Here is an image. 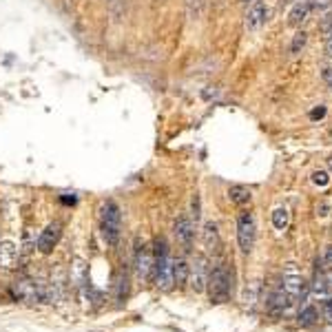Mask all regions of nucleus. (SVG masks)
<instances>
[{"label": "nucleus", "instance_id": "nucleus-20", "mask_svg": "<svg viewBox=\"0 0 332 332\" xmlns=\"http://www.w3.org/2000/svg\"><path fill=\"white\" fill-rule=\"evenodd\" d=\"M71 279L78 288H84L87 286V264L82 259H76L73 266H71Z\"/></svg>", "mask_w": 332, "mask_h": 332}, {"label": "nucleus", "instance_id": "nucleus-16", "mask_svg": "<svg viewBox=\"0 0 332 332\" xmlns=\"http://www.w3.org/2000/svg\"><path fill=\"white\" fill-rule=\"evenodd\" d=\"M202 237H204V246L208 250H217L219 248V231L213 222H206L204 224V231H202Z\"/></svg>", "mask_w": 332, "mask_h": 332}, {"label": "nucleus", "instance_id": "nucleus-36", "mask_svg": "<svg viewBox=\"0 0 332 332\" xmlns=\"http://www.w3.org/2000/svg\"><path fill=\"white\" fill-rule=\"evenodd\" d=\"M328 166H330V171H332V158L328 160Z\"/></svg>", "mask_w": 332, "mask_h": 332}, {"label": "nucleus", "instance_id": "nucleus-12", "mask_svg": "<svg viewBox=\"0 0 332 332\" xmlns=\"http://www.w3.org/2000/svg\"><path fill=\"white\" fill-rule=\"evenodd\" d=\"M310 5H308V0H299V3H294L292 5V9H290V14H288V25L290 27H301L304 22L310 18Z\"/></svg>", "mask_w": 332, "mask_h": 332}, {"label": "nucleus", "instance_id": "nucleus-21", "mask_svg": "<svg viewBox=\"0 0 332 332\" xmlns=\"http://www.w3.org/2000/svg\"><path fill=\"white\" fill-rule=\"evenodd\" d=\"M288 222H290V213H288L286 206H279L273 210V226L277 231H283V228L288 226Z\"/></svg>", "mask_w": 332, "mask_h": 332}, {"label": "nucleus", "instance_id": "nucleus-8", "mask_svg": "<svg viewBox=\"0 0 332 332\" xmlns=\"http://www.w3.org/2000/svg\"><path fill=\"white\" fill-rule=\"evenodd\" d=\"M11 297L16 301H25V304H31L35 301V281L29 279V277H20L11 283Z\"/></svg>", "mask_w": 332, "mask_h": 332}, {"label": "nucleus", "instance_id": "nucleus-27", "mask_svg": "<svg viewBox=\"0 0 332 332\" xmlns=\"http://www.w3.org/2000/svg\"><path fill=\"white\" fill-rule=\"evenodd\" d=\"M312 182L323 189V186H328V184H330V175L325 173V171H315V173H312Z\"/></svg>", "mask_w": 332, "mask_h": 332}, {"label": "nucleus", "instance_id": "nucleus-9", "mask_svg": "<svg viewBox=\"0 0 332 332\" xmlns=\"http://www.w3.org/2000/svg\"><path fill=\"white\" fill-rule=\"evenodd\" d=\"M208 266H206V259H204L202 255L195 257V262H193L191 266V275H189V279H191V286H193V290L195 292H202L204 288H206V283H208Z\"/></svg>", "mask_w": 332, "mask_h": 332}, {"label": "nucleus", "instance_id": "nucleus-11", "mask_svg": "<svg viewBox=\"0 0 332 332\" xmlns=\"http://www.w3.org/2000/svg\"><path fill=\"white\" fill-rule=\"evenodd\" d=\"M281 288L288 294H290L292 299H299V297H304V294H306V281H304V277L297 275L292 268H290V273L283 277V286Z\"/></svg>", "mask_w": 332, "mask_h": 332}, {"label": "nucleus", "instance_id": "nucleus-15", "mask_svg": "<svg viewBox=\"0 0 332 332\" xmlns=\"http://www.w3.org/2000/svg\"><path fill=\"white\" fill-rule=\"evenodd\" d=\"M312 292L317 294V297H323L328 299L330 297V281H328V273H325L323 268H317L315 273V281H312Z\"/></svg>", "mask_w": 332, "mask_h": 332}, {"label": "nucleus", "instance_id": "nucleus-31", "mask_svg": "<svg viewBox=\"0 0 332 332\" xmlns=\"http://www.w3.org/2000/svg\"><path fill=\"white\" fill-rule=\"evenodd\" d=\"M321 29H323L325 33H328V31H332V11H330V14L323 18V22H321Z\"/></svg>", "mask_w": 332, "mask_h": 332}, {"label": "nucleus", "instance_id": "nucleus-22", "mask_svg": "<svg viewBox=\"0 0 332 332\" xmlns=\"http://www.w3.org/2000/svg\"><path fill=\"white\" fill-rule=\"evenodd\" d=\"M317 317H319V312H317V308L315 306H310V304H306L304 308H301V312H299V323L301 325H312L317 321Z\"/></svg>", "mask_w": 332, "mask_h": 332}, {"label": "nucleus", "instance_id": "nucleus-26", "mask_svg": "<svg viewBox=\"0 0 332 332\" xmlns=\"http://www.w3.org/2000/svg\"><path fill=\"white\" fill-rule=\"evenodd\" d=\"M308 5H310L312 11H317V14H323V11H328L332 7V0H308Z\"/></svg>", "mask_w": 332, "mask_h": 332}, {"label": "nucleus", "instance_id": "nucleus-29", "mask_svg": "<svg viewBox=\"0 0 332 332\" xmlns=\"http://www.w3.org/2000/svg\"><path fill=\"white\" fill-rule=\"evenodd\" d=\"M257 290H259V286H257V283H252L250 292L246 290V297H244V301H246V304H248V306H252V304H255V294H257Z\"/></svg>", "mask_w": 332, "mask_h": 332}, {"label": "nucleus", "instance_id": "nucleus-1", "mask_svg": "<svg viewBox=\"0 0 332 332\" xmlns=\"http://www.w3.org/2000/svg\"><path fill=\"white\" fill-rule=\"evenodd\" d=\"M100 228H102V237H104L106 246H118L120 231H122V213H120V206L116 202H106L102 206Z\"/></svg>", "mask_w": 332, "mask_h": 332}, {"label": "nucleus", "instance_id": "nucleus-14", "mask_svg": "<svg viewBox=\"0 0 332 332\" xmlns=\"http://www.w3.org/2000/svg\"><path fill=\"white\" fill-rule=\"evenodd\" d=\"M292 297L288 294L283 288H279V290H275L273 292V297L268 299V310L270 312H283V310H288V308L292 306Z\"/></svg>", "mask_w": 332, "mask_h": 332}, {"label": "nucleus", "instance_id": "nucleus-30", "mask_svg": "<svg viewBox=\"0 0 332 332\" xmlns=\"http://www.w3.org/2000/svg\"><path fill=\"white\" fill-rule=\"evenodd\" d=\"M328 213H330V204H328V202H321V204L317 206V215H319V217H325Z\"/></svg>", "mask_w": 332, "mask_h": 332}, {"label": "nucleus", "instance_id": "nucleus-33", "mask_svg": "<svg viewBox=\"0 0 332 332\" xmlns=\"http://www.w3.org/2000/svg\"><path fill=\"white\" fill-rule=\"evenodd\" d=\"M323 116H325V106H319V108H315V111L310 113V118H312V120H321Z\"/></svg>", "mask_w": 332, "mask_h": 332}, {"label": "nucleus", "instance_id": "nucleus-23", "mask_svg": "<svg viewBox=\"0 0 332 332\" xmlns=\"http://www.w3.org/2000/svg\"><path fill=\"white\" fill-rule=\"evenodd\" d=\"M306 42H308V33L306 31H297V33H294V38L290 42V53H292V56L301 53V49L306 47Z\"/></svg>", "mask_w": 332, "mask_h": 332}, {"label": "nucleus", "instance_id": "nucleus-4", "mask_svg": "<svg viewBox=\"0 0 332 332\" xmlns=\"http://www.w3.org/2000/svg\"><path fill=\"white\" fill-rule=\"evenodd\" d=\"M237 241L241 252H246V255L255 246V217L250 213H241L237 217Z\"/></svg>", "mask_w": 332, "mask_h": 332}, {"label": "nucleus", "instance_id": "nucleus-35", "mask_svg": "<svg viewBox=\"0 0 332 332\" xmlns=\"http://www.w3.org/2000/svg\"><path fill=\"white\" fill-rule=\"evenodd\" d=\"M321 78H323V80L328 82V84L332 82V66H325V69L321 71Z\"/></svg>", "mask_w": 332, "mask_h": 332}, {"label": "nucleus", "instance_id": "nucleus-10", "mask_svg": "<svg viewBox=\"0 0 332 332\" xmlns=\"http://www.w3.org/2000/svg\"><path fill=\"white\" fill-rule=\"evenodd\" d=\"M266 16H268L266 5L262 3V0H255V3L250 5L248 14H246V29H248V31H257V29H262V25L266 22Z\"/></svg>", "mask_w": 332, "mask_h": 332}, {"label": "nucleus", "instance_id": "nucleus-32", "mask_svg": "<svg viewBox=\"0 0 332 332\" xmlns=\"http://www.w3.org/2000/svg\"><path fill=\"white\" fill-rule=\"evenodd\" d=\"M325 56L332 58V31H328V35H325Z\"/></svg>", "mask_w": 332, "mask_h": 332}, {"label": "nucleus", "instance_id": "nucleus-6", "mask_svg": "<svg viewBox=\"0 0 332 332\" xmlns=\"http://www.w3.org/2000/svg\"><path fill=\"white\" fill-rule=\"evenodd\" d=\"M60 235H62V224H60V222H51V224L40 233V237H38V250L42 252V255H49V252L56 248L58 241H60Z\"/></svg>", "mask_w": 332, "mask_h": 332}, {"label": "nucleus", "instance_id": "nucleus-25", "mask_svg": "<svg viewBox=\"0 0 332 332\" xmlns=\"http://www.w3.org/2000/svg\"><path fill=\"white\" fill-rule=\"evenodd\" d=\"M164 255H168L166 239H164V237H158V239H155V244H153V259L164 257Z\"/></svg>", "mask_w": 332, "mask_h": 332}, {"label": "nucleus", "instance_id": "nucleus-28", "mask_svg": "<svg viewBox=\"0 0 332 332\" xmlns=\"http://www.w3.org/2000/svg\"><path fill=\"white\" fill-rule=\"evenodd\" d=\"M323 317L328 323H332V297H328L323 301Z\"/></svg>", "mask_w": 332, "mask_h": 332}, {"label": "nucleus", "instance_id": "nucleus-18", "mask_svg": "<svg viewBox=\"0 0 332 332\" xmlns=\"http://www.w3.org/2000/svg\"><path fill=\"white\" fill-rule=\"evenodd\" d=\"M64 283H66V275H64V270L62 268H56L51 273V290H53V297H56V301H60L64 297Z\"/></svg>", "mask_w": 332, "mask_h": 332}, {"label": "nucleus", "instance_id": "nucleus-34", "mask_svg": "<svg viewBox=\"0 0 332 332\" xmlns=\"http://www.w3.org/2000/svg\"><path fill=\"white\" fill-rule=\"evenodd\" d=\"M193 217H195V222L199 219V197L197 195L193 197Z\"/></svg>", "mask_w": 332, "mask_h": 332}, {"label": "nucleus", "instance_id": "nucleus-3", "mask_svg": "<svg viewBox=\"0 0 332 332\" xmlns=\"http://www.w3.org/2000/svg\"><path fill=\"white\" fill-rule=\"evenodd\" d=\"M153 281L155 286L160 288V290H171V288L175 286V279H173V259L164 255V257H158L153 262Z\"/></svg>", "mask_w": 332, "mask_h": 332}, {"label": "nucleus", "instance_id": "nucleus-17", "mask_svg": "<svg viewBox=\"0 0 332 332\" xmlns=\"http://www.w3.org/2000/svg\"><path fill=\"white\" fill-rule=\"evenodd\" d=\"M250 189H246V186H241V184H235L228 189V199L235 204V206H244V204H248L250 202Z\"/></svg>", "mask_w": 332, "mask_h": 332}, {"label": "nucleus", "instance_id": "nucleus-5", "mask_svg": "<svg viewBox=\"0 0 332 332\" xmlns=\"http://www.w3.org/2000/svg\"><path fill=\"white\" fill-rule=\"evenodd\" d=\"M153 248L146 244L137 246L135 250V273L140 279H151V275H153Z\"/></svg>", "mask_w": 332, "mask_h": 332}, {"label": "nucleus", "instance_id": "nucleus-13", "mask_svg": "<svg viewBox=\"0 0 332 332\" xmlns=\"http://www.w3.org/2000/svg\"><path fill=\"white\" fill-rule=\"evenodd\" d=\"M18 262V248L14 241H0V270H11Z\"/></svg>", "mask_w": 332, "mask_h": 332}, {"label": "nucleus", "instance_id": "nucleus-19", "mask_svg": "<svg viewBox=\"0 0 332 332\" xmlns=\"http://www.w3.org/2000/svg\"><path fill=\"white\" fill-rule=\"evenodd\" d=\"M189 275H191V266L186 264V259H173V279L177 286L189 281Z\"/></svg>", "mask_w": 332, "mask_h": 332}, {"label": "nucleus", "instance_id": "nucleus-2", "mask_svg": "<svg viewBox=\"0 0 332 332\" xmlns=\"http://www.w3.org/2000/svg\"><path fill=\"white\" fill-rule=\"evenodd\" d=\"M231 290H233V281H231V273L224 264L215 266L210 270V277H208V297L213 304H224L231 297Z\"/></svg>", "mask_w": 332, "mask_h": 332}, {"label": "nucleus", "instance_id": "nucleus-24", "mask_svg": "<svg viewBox=\"0 0 332 332\" xmlns=\"http://www.w3.org/2000/svg\"><path fill=\"white\" fill-rule=\"evenodd\" d=\"M116 283H118V299H126V294H129V277L120 273Z\"/></svg>", "mask_w": 332, "mask_h": 332}, {"label": "nucleus", "instance_id": "nucleus-7", "mask_svg": "<svg viewBox=\"0 0 332 332\" xmlns=\"http://www.w3.org/2000/svg\"><path fill=\"white\" fill-rule=\"evenodd\" d=\"M173 233H175V239H177L184 248H191V241L195 237V224H193V219L189 215H179L173 226Z\"/></svg>", "mask_w": 332, "mask_h": 332}]
</instances>
